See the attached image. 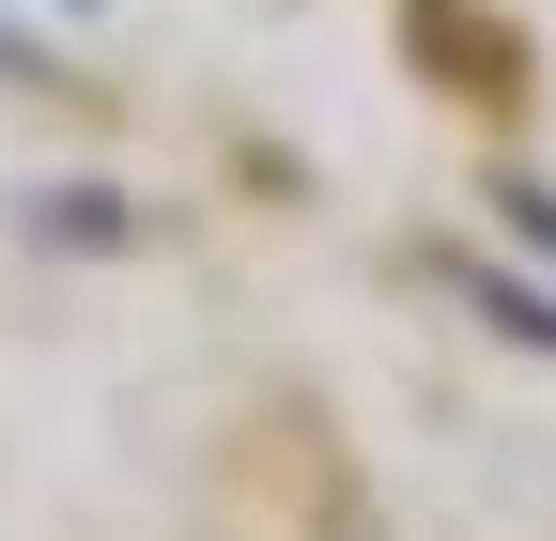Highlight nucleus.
<instances>
[{
    "label": "nucleus",
    "mask_w": 556,
    "mask_h": 541,
    "mask_svg": "<svg viewBox=\"0 0 556 541\" xmlns=\"http://www.w3.org/2000/svg\"><path fill=\"white\" fill-rule=\"evenodd\" d=\"M510 217H526V232H541V248H556V201H526V186H510Z\"/></svg>",
    "instance_id": "f257e3e1"
}]
</instances>
